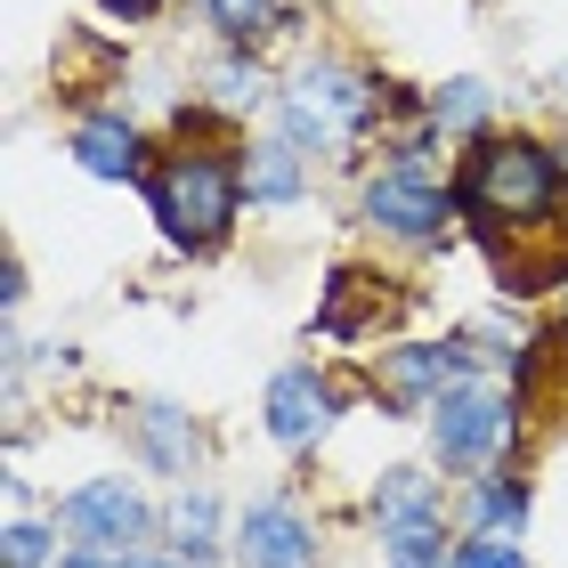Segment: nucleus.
<instances>
[{
	"instance_id": "obj_9",
	"label": "nucleus",
	"mask_w": 568,
	"mask_h": 568,
	"mask_svg": "<svg viewBox=\"0 0 568 568\" xmlns=\"http://www.w3.org/2000/svg\"><path fill=\"white\" fill-rule=\"evenodd\" d=\"M236 552H244V568H308L317 536H308V520L293 504H252L244 528H236Z\"/></svg>"
},
{
	"instance_id": "obj_13",
	"label": "nucleus",
	"mask_w": 568,
	"mask_h": 568,
	"mask_svg": "<svg viewBox=\"0 0 568 568\" xmlns=\"http://www.w3.org/2000/svg\"><path fill=\"white\" fill-rule=\"evenodd\" d=\"M244 195H252V203H293V195H301V154H293V139L252 146V163H244Z\"/></svg>"
},
{
	"instance_id": "obj_8",
	"label": "nucleus",
	"mask_w": 568,
	"mask_h": 568,
	"mask_svg": "<svg viewBox=\"0 0 568 568\" xmlns=\"http://www.w3.org/2000/svg\"><path fill=\"white\" fill-rule=\"evenodd\" d=\"M325 430H333V390L308 366H284L268 382V438L276 447H317Z\"/></svg>"
},
{
	"instance_id": "obj_21",
	"label": "nucleus",
	"mask_w": 568,
	"mask_h": 568,
	"mask_svg": "<svg viewBox=\"0 0 568 568\" xmlns=\"http://www.w3.org/2000/svg\"><path fill=\"white\" fill-rule=\"evenodd\" d=\"M106 9H114V17H154L163 0H106Z\"/></svg>"
},
{
	"instance_id": "obj_14",
	"label": "nucleus",
	"mask_w": 568,
	"mask_h": 568,
	"mask_svg": "<svg viewBox=\"0 0 568 568\" xmlns=\"http://www.w3.org/2000/svg\"><path fill=\"white\" fill-rule=\"evenodd\" d=\"M423 511H438V496H430V479L415 471V463H398V471H382V479H374V520H382V528L423 520Z\"/></svg>"
},
{
	"instance_id": "obj_17",
	"label": "nucleus",
	"mask_w": 568,
	"mask_h": 568,
	"mask_svg": "<svg viewBox=\"0 0 568 568\" xmlns=\"http://www.w3.org/2000/svg\"><path fill=\"white\" fill-rule=\"evenodd\" d=\"M171 536H179V552H187V560H203V552H212V536H220V504L203 496V487H195V496H179L171 504Z\"/></svg>"
},
{
	"instance_id": "obj_2",
	"label": "nucleus",
	"mask_w": 568,
	"mask_h": 568,
	"mask_svg": "<svg viewBox=\"0 0 568 568\" xmlns=\"http://www.w3.org/2000/svg\"><path fill=\"white\" fill-rule=\"evenodd\" d=\"M146 203L179 252H212L244 212V163H227L220 146H187L163 171H146Z\"/></svg>"
},
{
	"instance_id": "obj_11",
	"label": "nucleus",
	"mask_w": 568,
	"mask_h": 568,
	"mask_svg": "<svg viewBox=\"0 0 568 568\" xmlns=\"http://www.w3.org/2000/svg\"><path fill=\"white\" fill-rule=\"evenodd\" d=\"M73 154H82L90 179H139V131L114 114H90L82 131H73Z\"/></svg>"
},
{
	"instance_id": "obj_22",
	"label": "nucleus",
	"mask_w": 568,
	"mask_h": 568,
	"mask_svg": "<svg viewBox=\"0 0 568 568\" xmlns=\"http://www.w3.org/2000/svg\"><path fill=\"white\" fill-rule=\"evenodd\" d=\"M58 568H114V560H98V552H65Z\"/></svg>"
},
{
	"instance_id": "obj_7",
	"label": "nucleus",
	"mask_w": 568,
	"mask_h": 568,
	"mask_svg": "<svg viewBox=\"0 0 568 568\" xmlns=\"http://www.w3.org/2000/svg\"><path fill=\"white\" fill-rule=\"evenodd\" d=\"M382 398L390 406H438L447 390H463L471 382V357L447 349V342H430V349H382Z\"/></svg>"
},
{
	"instance_id": "obj_4",
	"label": "nucleus",
	"mask_w": 568,
	"mask_h": 568,
	"mask_svg": "<svg viewBox=\"0 0 568 568\" xmlns=\"http://www.w3.org/2000/svg\"><path fill=\"white\" fill-rule=\"evenodd\" d=\"M504 438H511V398L479 390V382H463V390H447L430 406V447H438L447 471H479Z\"/></svg>"
},
{
	"instance_id": "obj_23",
	"label": "nucleus",
	"mask_w": 568,
	"mask_h": 568,
	"mask_svg": "<svg viewBox=\"0 0 568 568\" xmlns=\"http://www.w3.org/2000/svg\"><path fill=\"white\" fill-rule=\"evenodd\" d=\"M114 568H179V560H114Z\"/></svg>"
},
{
	"instance_id": "obj_18",
	"label": "nucleus",
	"mask_w": 568,
	"mask_h": 568,
	"mask_svg": "<svg viewBox=\"0 0 568 568\" xmlns=\"http://www.w3.org/2000/svg\"><path fill=\"white\" fill-rule=\"evenodd\" d=\"M430 114L447 122V131H479V122H487V82H471V73H463V82H447V90L430 98Z\"/></svg>"
},
{
	"instance_id": "obj_19",
	"label": "nucleus",
	"mask_w": 568,
	"mask_h": 568,
	"mask_svg": "<svg viewBox=\"0 0 568 568\" xmlns=\"http://www.w3.org/2000/svg\"><path fill=\"white\" fill-rule=\"evenodd\" d=\"M455 568H528V552L511 536H471V545H455Z\"/></svg>"
},
{
	"instance_id": "obj_1",
	"label": "nucleus",
	"mask_w": 568,
	"mask_h": 568,
	"mask_svg": "<svg viewBox=\"0 0 568 568\" xmlns=\"http://www.w3.org/2000/svg\"><path fill=\"white\" fill-rule=\"evenodd\" d=\"M455 203L487 227H545L560 212V163L536 139H479L463 154Z\"/></svg>"
},
{
	"instance_id": "obj_16",
	"label": "nucleus",
	"mask_w": 568,
	"mask_h": 568,
	"mask_svg": "<svg viewBox=\"0 0 568 568\" xmlns=\"http://www.w3.org/2000/svg\"><path fill=\"white\" fill-rule=\"evenodd\" d=\"M203 9H212V24H220L236 49H252V41L276 33V0H203Z\"/></svg>"
},
{
	"instance_id": "obj_6",
	"label": "nucleus",
	"mask_w": 568,
	"mask_h": 568,
	"mask_svg": "<svg viewBox=\"0 0 568 568\" xmlns=\"http://www.w3.org/2000/svg\"><path fill=\"white\" fill-rule=\"evenodd\" d=\"M366 227H382V236H398V244H430L438 227H447V195L415 171H382L366 187Z\"/></svg>"
},
{
	"instance_id": "obj_12",
	"label": "nucleus",
	"mask_w": 568,
	"mask_h": 568,
	"mask_svg": "<svg viewBox=\"0 0 568 568\" xmlns=\"http://www.w3.org/2000/svg\"><path fill=\"white\" fill-rule=\"evenodd\" d=\"M382 560H390V568H455V552H447V528H438V511H423V520H398V528H382Z\"/></svg>"
},
{
	"instance_id": "obj_5",
	"label": "nucleus",
	"mask_w": 568,
	"mask_h": 568,
	"mask_svg": "<svg viewBox=\"0 0 568 568\" xmlns=\"http://www.w3.org/2000/svg\"><path fill=\"white\" fill-rule=\"evenodd\" d=\"M58 520L82 536V545H139L154 528V511H146V496L131 479H90V487H73L58 504Z\"/></svg>"
},
{
	"instance_id": "obj_20",
	"label": "nucleus",
	"mask_w": 568,
	"mask_h": 568,
	"mask_svg": "<svg viewBox=\"0 0 568 568\" xmlns=\"http://www.w3.org/2000/svg\"><path fill=\"white\" fill-rule=\"evenodd\" d=\"M0 560H9V568H41L49 560V528L41 520H17L9 536H0Z\"/></svg>"
},
{
	"instance_id": "obj_10",
	"label": "nucleus",
	"mask_w": 568,
	"mask_h": 568,
	"mask_svg": "<svg viewBox=\"0 0 568 568\" xmlns=\"http://www.w3.org/2000/svg\"><path fill=\"white\" fill-rule=\"evenodd\" d=\"M139 447H146V463L154 471H195V455H203V430L179 415V406H139Z\"/></svg>"
},
{
	"instance_id": "obj_15",
	"label": "nucleus",
	"mask_w": 568,
	"mask_h": 568,
	"mask_svg": "<svg viewBox=\"0 0 568 568\" xmlns=\"http://www.w3.org/2000/svg\"><path fill=\"white\" fill-rule=\"evenodd\" d=\"M471 520H479V536H520L528 528V479H479Z\"/></svg>"
},
{
	"instance_id": "obj_3",
	"label": "nucleus",
	"mask_w": 568,
	"mask_h": 568,
	"mask_svg": "<svg viewBox=\"0 0 568 568\" xmlns=\"http://www.w3.org/2000/svg\"><path fill=\"white\" fill-rule=\"evenodd\" d=\"M374 122V82L357 65H301L293 90H284V131L293 146H317V154H342L366 139Z\"/></svg>"
}]
</instances>
